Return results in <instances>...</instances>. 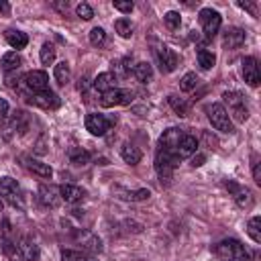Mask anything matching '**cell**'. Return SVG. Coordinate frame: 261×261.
<instances>
[{"label":"cell","mask_w":261,"mask_h":261,"mask_svg":"<svg viewBox=\"0 0 261 261\" xmlns=\"http://www.w3.org/2000/svg\"><path fill=\"white\" fill-rule=\"evenodd\" d=\"M214 255L220 257L222 261H253L251 251L237 239H224L212 247Z\"/></svg>","instance_id":"obj_1"},{"label":"cell","mask_w":261,"mask_h":261,"mask_svg":"<svg viewBox=\"0 0 261 261\" xmlns=\"http://www.w3.org/2000/svg\"><path fill=\"white\" fill-rule=\"evenodd\" d=\"M179 161H181V159L177 157L175 151L157 147V153H155V171H157L161 184H169V181H171L173 169L179 165Z\"/></svg>","instance_id":"obj_2"},{"label":"cell","mask_w":261,"mask_h":261,"mask_svg":"<svg viewBox=\"0 0 261 261\" xmlns=\"http://www.w3.org/2000/svg\"><path fill=\"white\" fill-rule=\"evenodd\" d=\"M0 200L10 204L12 208L24 210V194H22L20 186L16 184V179H12V177H2L0 179Z\"/></svg>","instance_id":"obj_3"},{"label":"cell","mask_w":261,"mask_h":261,"mask_svg":"<svg viewBox=\"0 0 261 261\" xmlns=\"http://www.w3.org/2000/svg\"><path fill=\"white\" fill-rule=\"evenodd\" d=\"M206 114H208L210 124H212L216 130H220V133H228V135L234 133V126H232V122H230V116H228L224 104H220V102H212V104H208V106H206Z\"/></svg>","instance_id":"obj_4"},{"label":"cell","mask_w":261,"mask_h":261,"mask_svg":"<svg viewBox=\"0 0 261 261\" xmlns=\"http://www.w3.org/2000/svg\"><path fill=\"white\" fill-rule=\"evenodd\" d=\"M222 100L224 104L228 106L226 112H230V116L237 120V122H245L249 118V108H247V102H245V96L241 92H234V90H226L222 94Z\"/></svg>","instance_id":"obj_5"},{"label":"cell","mask_w":261,"mask_h":261,"mask_svg":"<svg viewBox=\"0 0 261 261\" xmlns=\"http://www.w3.org/2000/svg\"><path fill=\"white\" fill-rule=\"evenodd\" d=\"M198 16H200V24H202L204 37H206L208 41L214 39V35L218 33V29H220V24H222V16H220L216 10H212V8H202Z\"/></svg>","instance_id":"obj_6"},{"label":"cell","mask_w":261,"mask_h":261,"mask_svg":"<svg viewBox=\"0 0 261 261\" xmlns=\"http://www.w3.org/2000/svg\"><path fill=\"white\" fill-rule=\"evenodd\" d=\"M22 90H27L29 94H37V92H43V90H49V77L45 71L41 69H35V71H29L22 80Z\"/></svg>","instance_id":"obj_7"},{"label":"cell","mask_w":261,"mask_h":261,"mask_svg":"<svg viewBox=\"0 0 261 261\" xmlns=\"http://www.w3.org/2000/svg\"><path fill=\"white\" fill-rule=\"evenodd\" d=\"M222 186L230 192V196H232V200L237 202L239 208H251L253 206V194H251L249 188H245V186H241L232 179H224Z\"/></svg>","instance_id":"obj_8"},{"label":"cell","mask_w":261,"mask_h":261,"mask_svg":"<svg viewBox=\"0 0 261 261\" xmlns=\"http://www.w3.org/2000/svg\"><path fill=\"white\" fill-rule=\"evenodd\" d=\"M27 102L31 106H37V108H43V110H55L61 104L59 96L53 90H43V92H37V94H29Z\"/></svg>","instance_id":"obj_9"},{"label":"cell","mask_w":261,"mask_h":261,"mask_svg":"<svg viewBox=\"0 0 261 261\" xmlns=\"http://www.w3.org/2000/svg\"><path fill=\"white\" fill-rule=\"evenodd\" d=\"M130 102H133V92L130 90L114 88L110 92L100 94V106H104V108H112V106H120V104H130Z\"/></svg>","instance_id":"obj_10"},{"label":"cell","mask_w":261,"mask_h":261,"mask_svg":"<svg viewBox=\"0 0 261 261\" xmlns=\"http://www.w3.org/2000/svg\"><path fill=\"white\" fill-rule=\"evenodd\" d=\"M155 55H157L159 69H161L163 73H171V71L177 67V63H179L177 53H175L173 49H169L167 45H159V47L155 49Z\"/></svg>","instance_id":"obj_11"},{"label":"cell","mask_w":261,"mask_h":261,"mask_svg":"<svg viewBox=\"0 0 261 261\" xmlns=\"http://www.w3.org/2000/svg\"><path fill=\"white\" fill-rule=\"evenodd\" d=\"M110 124H112V120L106 118L104 114L92 112V114L86 116V128H88L94 137H102V135H106V130L110 128Z\"/></svg>","instance_id":"obj_12"},{"label":"cell","mask_w":261,"mask_h":261,"mask_svg":"<svg viewBox=\"0 0 261 261\" xmlns=\"http://www.w3.org/2000/svg\"><path fill=\"white\" fill-rule=\"evenodd\" d=\"M39 202L45 208H57L61 204V196H59V188L51 186V184H43L39 188Z\"/></svg>","instance_id":"obj_13"},{"label":"cell","mask_w":261,"mask_h":261,"mask_svg":"<svg viewBox=\"0 0 261 261\" xmlns=\"http://www.w3.org/2000/svg\"><path fill=\"white\" fill-rule=\"evenodd\" d=\"M243 77H245V82L251 88H257L259 86L261 75H259V63H257L255 57H245L243 59Z\"/></svg>","instance_id":"obj_14"},{"label":"cell","mask_w":261,"mask_h":261,"mask_svg":"<svg viewBox=\"0 0 261 261\" xmlns=\"http://www.w3.org/2000/svg\"><path fill=\"white\" fill-rule=\"evenodd\" d=\"M59 196H61V202L77 204V202H84L86 190L80 186H73V184H63V186H59Z\"/></svg>","instance_id":"obj_15"},{"label":"cell","mask_w":261,"mask_h":261,"mask_svg":"<svg viewBox=\"0 0 261 261\" xmlns=\"http://www.w3.org/2000/svg\"><path fill=\"white\" fill-rule=\"evenodd\" d=\"M184 137V130L181 128H177V126H169L167 130H163V135L159 137V143H157V147H161V149H169V151H175V147H177V143H179V139Z\"/></svg>","instance_id":"obj_16"},{"label":"cell","mask_w":261,"mask_h":261,"mask_svg":"<svg viewBox=\"0 0 261 261\" xmlns=\"http://www.w3.org/2000/svg\"><path fill=\"white\" fill-rule=\"evenodd\" d=\"M196 151H198V141H196V137L184 133V137L179 139V143H177V147H175L177 157H179V159H186V157L196 155Z\"/></svg>","instance_id":"obj_17"},{"label":"cell","mask_w":261,"mask_h":261,"mask_svg":"<svg viewBox=\"0 0 261 261\" xmlns=\"http://www.w3.org/2000/svg\"><path fill=\"white\" fill-rule=\"evenodd\" d=\"M22 163H24V167H27L31 173H35V175H39V177H43V179H51V177H53V169H51L49 163L37 161V159H33V157H22Z\"/></svg>","instance_id":"obj_18"},{"label":"cell","mask_w":261,"mask_h":261,"mask_svg":"<svg viewBox=\"0 0 261 261\" xmlns=\"http://www.w3.org/2000/svg\"><path fill=\"white\" fill-rule=\"evenodd\" d=\"M92 88H94L96 92H100V94L110 92V90L116 88V75L110 73V71H102V73H98L96 80L92 82Z\"/></svg>","instance_id":"obj_19"},{"label":"cell","mask_w":261,"mask_h":261,"mask_svg":"<svg viewBox=\"0 0 261 261\" xmlns=\"http://www.w3.org/2000/svg\"><path fill=\"white\" fill-rule=\"evenodd\" d=\"M245 31L243 29H239V27H232V29H226V33H224V37H222V45L226 47V49H237V47H241L243 43H245Z\"/></svg>","instance_id":"obj_20"},{"label":"cell","mask_w":261,"mask_h":261,"mask_svg":"<svg viewBox=\"0 0 261 261\" xmlns=\"http://www.w3.org/2000/svg\"><path fill=\"white\" fill-rule=\"evenodd\" d=\"M4 37H6V43L12 47V49H24L27 47V43H29V37H27V33H22V31H16V29H8L6 33H4Z\"/></svg>","instance_id":"obj_21"},{"label":"cell","mask_w":261,"mask_h":261,"mask_svg":"<svg viewBox=\"0 0 261 261\" xmlns=\"http://www.w3.org/2000/svg\"><path fill=\"white\" fill-rule=\"evenodd\" d=\"M0 63H2L4 73H12V71H16L22 65V59H20V55L16 51H8V53H4V57H2Z\"/></svg>","instance_id":"obj_22"},{"label":"cell","mask_w":261,"mask_h":261,"mask_svg":"<svg viewBox=\"0 0 261 261\" xmlns=\"http://www.w3.org/2000/svg\"><path fill=\"white\" fill-rule=\"evenodd\" d=\"M133 75L137 77V82L149 84L151 77H153V69H151V65H149L147 61H139V63H135V67H133Z\"/></svg>","instance_id":"obj_23"},{"label":"cell","mask_w":261,"mask_h":261,"mask_svg":"<svg viewBox=\"0 0 261 261\" xmlns=\"http://www.w3.org/2000/svg\"><path fill=\"white\" fill-rule=\"evenodd\" d=\"M120 155H122V159H124L128 165H137V163L141 161V157H143L141 149H139V147H135V145H130V143H124V145H122Z\"/></svg>","instance_id":"obj_24"},{"label":"cell","mask_w":261,"mask_h":261,"mask_svg":"<svg viewBox=\"0 0 261 261\" xmlns=\"http://www.w3.org/2000/svg\"><path fill=\"white\" fill-rule=\"evenodd\" d=\"M67 157H69V161H71L73 165L82 167V165L90 163V157H92V155H90L86 149H82V147H71V149L67 151Z\"/></svg>","instance_id":"obj_25"},{"label":"cell","mask_w":261,"mask_h":261,"mask_svg":"<svg viewBox=\"0 0 261 261\" xmlns=\"http://www.w3.org/2000/svg\"><path fill=\"white\" fill-rule=\"evenodd\" d=\"M61 261H96L92 255L86 251H75V249H63L61 251Z\"/></svg>","instance_id":"obj_26"},{"label":"cell","mask_w":261,"mask_h":261,"mask_svg":"<svg viewBox=\"0 0 261 261\" xmlns=\"http://www.w3.org/2000/svg\"><path fill=\"white\" fill-rule=\"evenodd\" d=\"M53 75H55V80H57V84H59V86H65V84L69 82V77H71L69 63H67V61H59V63L55 65Z\"/></svg>","instance_id":"obj_27"},{"label":"cell","mask_w":261,"mask_h":261,"mask_svg":"<svg viewBox=\"0 0 261 261\" xmlns=\"http://www.w3.org/2000/svg\"><path fill=\"white\" fill-rule=\"evenodd\" d=\"M196 57H198V65H200L202 69H210V67H214V63H216V55H214L212 51H208V49H198Z\"/></svg>","instance_id":"obj_28"},{"label":"cell","mask_w":261,"mask_h":261,"mask_svg":"<svg viewBox=\"0 0 261 261\" xmlns=\"http://www.w3.org/2000/svg\"><path fill=\"white\" fill-rule=\"evenodd\" d=\"M247 232L253 239V243H261V216H253L247 224Z\"/></svg>","instance_id":"obj_29"},{"label":"cell","mask_w":261,"mask_h":261,"mask_svg":"<svg viewBox=\"0 0 261 261\" xmlns=\"http://www.w3.org/2000/svg\"><path fill=\"white\" fill-rule=\"evenodd\" d=\"M167 102H169V106L173 108V112L177 114V116H188V104H186V100H181V98H177V96H167Z\"/></svg>","instance_id":"obj_30"},{"label":"cell","mask_w":261,"mask_h":261,"mask_svg":"<svg viewBox=\"0 0 261 261\" xmlns=\"http://www.w3.org/2000/svg\"><path fill=\"white\" fill-rule=\"evenodd\" d=\"M18 249H20V253H22L29 261H39V247H37L35 243H31V241H22V245H20Z\"/></svg>","instance_id":"obj_31"},{"label":"cell","mask_w":261,"mask_h":261,"mask_svg":"<svg viewBox=\"0 0 261 261\" xmlns=\"http://www.w3.org/2000/svg\"><path fill=\"white\" fill-rule=\"evenodd\" d=\"M114 29H116V33H118L122 39H128V37L133 35V24H130V20H126V18H118V20L114 22Z\"/></svg>","instance_id":"obj_32"},{"label":"cell","mask_w":261,"mask_h":261,"mask_svg":"<svg viewBox=\"0 0 261 261\" xmlns=\"http://www.w3.org/2000/svg\"><path fill=\"white\" fill-rule=\"evenodd\" d=\"M55 61V47L51 43H43L41 47V63L43 65H51Z\"/></svg>","instance_id":"obj_33"},{"label":"cell","mask_w":261,"mask_h":261,"mask_svg":"<svg viewBox=\"0 0 261 261\" xmlns=\"http://www.w3.org/2000/svg\"><path fill=\"white\" fill-rule=\"evenodd\" d=\"M196 86H198V75L192 73V71L186 73V75L179 80V90H181V92H192Z\"/></svg>","instance_id":"obj_34"},{"label":"cell","mask_w":261,"mask_h":261,"mask_svg":"<svg viewBox=\"0 0 261 261\" xmlns=\"http://www.w3.org/2000/svg\"><path fill=\"white\" fill-rule=\"evenodd\" d=\"M90 43H92L94 47H102V45L106 43V33H104L102 27H94V29L90 31Z\"/></svg>","instance_id":"obj_35"},{"label":"cell","mask_w":261,"mask_h":261,"mask_svg":"<svg viewBox=\"0 0 261 261\" xmlns=\"http://www.w3.org/2000/svg\"><path fill=\"white\" fill-rule=\"evenodd\" d=\"M163 20H165L167 29H171V31L179 29V24H181V16H179V12H175V10H169V12H165Z\"/></svg>","instance_id":"obj_36"},{"label":"cell","mask_w":261,"mask_h":261,"mask_svg":"<svg viewBox=\"0 0 261 261\" xmlns=\"http://www.w3.org/2000/svg\"><path fill=\"white\" fill-rule=\"evenodd\" d=\"M75 14H77L80 18H84V20L94 18V10H92V6H90V4H86V2H82V4H77V6H75Z\"/></svg>","instance_id":"obj_37"},{"label":"cell","mask_w":261,"mask_h":261,"mask_svg":"<svg viewBox=\"0 0 261 261\" xmlns=\"http://www.w3.org/2000/svg\"><path fill=\"white\" fill-rule=\"evenodd\" d=\"M149 196H151L149 190H137V192H128L124 198L126 200H133V202H139V200H147Z\"/></svg>","instance_id":"obj_38"},{"label":"cell","mask_w":261,"mask_h":261,"mask_svg":"<svg viewBox=\"0 0 261 261\" xmlns=\"http://www.w3.org/2000/svg\"><path fill=\"white\" fill-rule=\"evenodd\" d=\"M112 6L116 8V10H120V12H133V8H135V4L130 2V0H126V2H122V0H114L112 2Z\"/></svg>","instance_id":"obj_39"},{"label":"cell","mask_w":261,"mask_h":261,"mask_svg":"<svg viewBox=\"0 0 261 261\" xmlns=\"http://www.w3.org/2000/svg\"><path fill=\"white\" fill-rule=\"evenodd\" d=\"M253 179H255V184H261V169H259L257 155H253Z\"/></svg>","instance_id":"obj_40"},{"label":"cell","mask_w":261,"mask_h":261,"mask_svg":"<svg viewBox=\"0 0 261 261\" xmlns=\"http://www.w3.org/2000/svg\"><path fill=\"white\" fill-rule=\"evenodd\" d=\"M77 90H80L84 96H88V90H90V82H88L86 77H82V80H80V84H77Z\"/></svg>","instance_id":"obj_41"},{"label":"cell","mask_w":261,"mask_h":261,"mask_svg":"<svg viewBox=\"0 0 261 261\" xmlns=\"http://www.w3.org/2000/svg\"><path fill=\"white\" fill-rule=\"evenodd\" d=\"M6 116H8V102L0 98V120H6Z\"/></svg>","instance_id":"obj_42"},{"label":"cell","mask_w":261,"mask_h":261,"mask_svg":"<svg viewBox=\"0 0 261 261\" xmlns=\"http://www.w3.org/2000/svg\"><path fill=\"white\" fill-rule=\"evenodd\" d=\"M237 6H241V8H243V10H249V12H251V14H253V16H255V14H257V12H255V6H253V4H251V2H237Z\"/></svg>","instance_id":"obj_43"},{"label":"cell","mask_w":261,"mask_h":261,"mask_svg":"<svg viewBox=\"0 0 261 261\" xmlns=\"http://www.w3.org/2000/svg\"><path fill=\"white\" fill-rule=\"evenodd\" d=\"M204 139H206V143L212 147V149H216V145H218V141L214 139V137H210V133H204Z\"/></svg>","instance_id":"obj_44"},{"label":"cell","mask_w":261,"mask_h":261,"mask_svg":"<svg viewBox=\"0 0 261 261\" xmlns=\"http://www.w3.org/2000/svg\"><path fill=\"white\" fill-rule=\"evenodd\" d=\"M202 163H204V155H196V157L192 159V165H194V167H200Z\"/></svg>","instance_id":"obj_45"},{"label":"cell","mask_w":261,"mask_h":261,"mask_svg":"<svg viewBox=\"0 0 261 261\" xmlns=\"http://www.w3.org/2000/svg\"><path fill=\"white\" fill-rule=\"evenodd\" d=\"M0 12H2V14H8V12H10V4L4 2V0H0Z\"/></svg>","instance_id":"obj_46"},{"label":"cell","mask_w":261,"mask_h":261,"mask_svg":"<svg viewBox=\"0 0 261 261\" xmlns=\"http://www.w3.org/2000/svg\"><path fill=\"white\" fill-rule=\"evenodd\" d=\"M10 261H22V257H12Z\"/></svg>","instance_id":"obj_47"},{"label":"cell","mask_w":261,"mask_h":261,"mask_svg":"<svg viewBox=\"0 0 261 261\" xmlns=\"http://www.w3.org/2000/svg\"><path fill=\"white\" fill-rule=\"evenodd\" d=\"M0 212H2V200H0Z\"/></svg>","instance_id":"obj_48"}]
</instances>
